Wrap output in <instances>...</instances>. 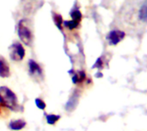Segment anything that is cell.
Here are the masks:
<instances>
[{"mask_svg":"<svg viewBox=\"0 0 147 131\" xmlns=\"http://www.w3.org/2000/svg\"><path fill=\"white\" fill-rule=\"evenodd\" d=\"M9 56L14 61L19 62L25 57V49L19 42H15L9 46Z\"/></svg>","mask_w":147,"mask_h":131,"instance_id":"3957f363","label":"cell"},{"mask_svg":"<svg viewBox=\"0 0 147 131\" xmlns=\"http://www.w3.org/2000/svg\"><path fill=\"white\" fill-rule=\"evenodd\" d=\"M125 36H126V34L124 32L120 31V30H114V31H111L108 34L107 39H108L109 45H115L119 44L125 38Z\"/></svg>","mask_w":147,"mask_h":131,"instance_id":"277c9868","label":"cell"},{"mask_svg":"<svg viewBox=\"0 0 147 131\" xmlns=\"http://www.w3.org/2000/svg\"><path fill=\"white\" fill-rule=\"evenodd\" d=\"M86 75L84 71H78L72 76V82L74 84H79L85 81Z\"/></svg>","mask_w":147,"mask_h":131,"instance_id":"ba28073f","label":"cell"},{"mask_svg":"<svg viewBox=\"0 0 147 131\" xmlns=\"http://www.w3.org/2000/svg\"><path fill=\"white\" fill-rule=\"evenodd\" d=\"M26 126V122L22 119L13 120L9 124V128L12 130H21Z\"/></svg>","mask_w":147,"mask_h":131,"instance_id":"52a82bcc","label":"cell"},{"mask_svg":"<svg viewBox=\"0 0 147 131\" xmlns=\"http://www.w3.org/2000/svg\"><path fill=\"white\" fill-rule=\"evenodd\" d=\"M10 75V70H9V66L7 61L0 56V76L1 77H9Z\"/></svg>","mask_w":147,"mask_h":131,"instance_id":"8992f818","label":"cell"},{"mask_svg":"<svg viewBox=\"0 0 147 131\" xmlns=\"http://www.w3.org/2000/svg\"><path fill=\"white\" fill-rule=\"evenodd\" d=\"M71 19L73 21H78V22L80 23V21L82 20V14H81V12L79 10H74V11H72L71 14Z\"/></svg>","mask_w":147,"mask_h":131,"instance_id":"4fadbf2b","label":"cell"},{"mask_svg":"<svg viewBox=\"0 0 147 131\" xmlns=\"http://www.w3.org/2000/svg\"><path fill=\"white\" fill-rule=\"evenodd\" d=\"M45 115H46L47 124H49L51 125L55 124L60 119V116H59V115H55V114H45Z\"/></svg>","mask_w":147,"mask_h":131,"instance_id":"9c48e42d","label":"cell"},{"mask_svg":"<svg viewBox=\"0 0 147 131\" xmlns=\"http://www.w3.org/2000/svg\"><path fill=\"white\" fill-rule=\"evenodd\" d=\"M28 71L29 74L34 77H40L42 75V70L40 66L34 60H29L28 62Z\"/></svg>","mask_w":147,"mask_h":131,"instance_id":"5b68a950","label":"cell"},{"mask_svg":"<svg viewBox=\"0 0 147 131\" xmlns=\"http://www.w3.org/2000/svg\"><path fill=\"white\" fill-rule=\"evenodd\" d=\"M79 22L76 21H73V20H71V21H64V26L66 27L67 28L72 30V29H75L77 27H78L79 26Z\"/></svg>","mask_w":147,"mask_h":131,"instance_id":"8fae6325","label":"cell"},{"mask_svg":"<svg viewBox=\"0 0 147 131\" xmlns=\"http://www.w3.org/2000/svg\"><path fill=\"white\" fill-rule=\"evenodd\" d=\"M102 66H103V62H102V58H98L96 60V63L93 65L92 68H98V69H100V68H102Z\"/></svg>","mask_w":147,"mask_h":131,"instance_id":"9a60e30c","label":"cell"},{"mask_svg":"<svg viewBox=\"0 0 147 131\" xmlns=\"http://www.w3.org/2000/svg\"><path fill=\"white\" fill-rule=\"evenodd\" d=\"M0 114H1V107H0Z\"/></svg>","mask_w":147,"mask_h":131,"instance_id":"2e32d148","label":"cell"},{"mask_svg":"<svg viewBox=\"0 0 147 131\" xmlns=\"http://www.w3.org/2000/svg\"><path fill=\"white\" fill-rule=\"evenodd\" d=\"M18 36L22 42L26 45H30L33 41V33L28 25V21L26 20H21L18 24Z\"/></svg>","mask_w":147,"mask_h":131,"instance_id":"7a4b0ae2","label":"cell"},{"mask_svg":"<svg viewBox=\"0 0 147 131\" xmlns=\"http://www.w3.org/2000/svg\"><path fill=\"white\" fill-rule=\"evenodd\" d=\"M34 102H35L36 106H37L39 109H40V110H45V109H46L47 105H46V103H45L41 99H39V98L35 99Z\"/></svg>","mask_w":147,"mask_h":131,"instance_id":"5bb4252c","label":"cell"},{"mask_svg":"<svg viewBox=\"0 0 147 131\" xmlns=\"http://www.w3.org/2000/svg\"><path fill=\"white\" fill-rule=\"evenodd\" d=\"M140 20L147 22V0L146 2L142 5L140 10Z\"/></svg>","mask_w":147,"mask_h":131,"instance_id":"30bf717a","label":"cell"},{"mask_svg":"<svg viewBox=\"0 0 147 131\" xmlns=\"http://www.w3.org/2000/svg\"><path fill=\"white\" fill-rule=\"evenodd\" d=\"M0 105L12 111H18V99L8 87H0Z\"/></svg>","mask_w":147,"mask_h":131,"instance_id":"6da1fadb","label":"cell"},{"mask_svg":"<svg viewBox=\"0 0 147 131\" xmlns=\"http://www.w3.org/2000/svg\"><path fill=\"white\" fill-rule=\"evenodd\" d=\"M53 21H54V23L56 24V26L59 29H62L63 17L60 15H59V14H54V15H53Z\"/></svg>","mask_w":147,"mask_h":131,"instance_id":"7c38bea8","label":"cell"}]
</instances>
